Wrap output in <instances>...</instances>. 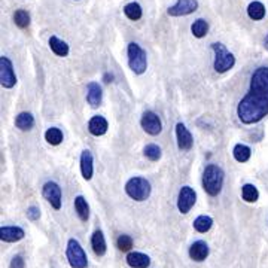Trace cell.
Returning <instances> with one entry per match:
<instances>
[{"label": "cell", "mask_w": 268, "mask_h": 268, "mask_svg": "<svg viewBox=\"0 0 268 268\" xmlns=\"http://www.w3.org/2000/svg\"><path fill=\"white\" fill-rule=\"evenodd\" d=\"M268 115V67H258L251 78V88L237 106L238 119L251 126Z\"/></svg>", "instance_id": "cell-1"}, {"label": "cell", "mask_w": 268, "mask_h": 268, "mask_svg": "<svg viewBox=\"0 0 268 268\" xmlns=\"http://www.w3.org/2000/svg\"><path fill=\"white\" fill-rule=\"evenodd\" d=\"M223 170L216 164L205 166L203 173V188L210 197H216L221 194L223 187Z\"/></svg>", "instance_id": "cell-2"}, {"label": "cell", "mask_w": 268, "mask_h": 268, "mask_svg": "<svg viewBox=\"0 0 268 268\" xmlns=\"http://www.w3.org/2000/svg\"><path fill=\"white\" fill-rule=\"evenodd\" d=\"M151 183L145 177H131L126 183V192L134 201H146L151 195Z\"/></svg>", "instance_id": "cell-3"}, {"label": "cell", "mask_w": 268, "mask_h": 268, "mask_svg": "<svg viewBox=\"0 0 268 268\" xmlns=\"http://www.w3.org/2000/svg\"><path fill=\"white\" fill-rule=\"evenodd\" d=\"M212 49L215 52V61H213V69L218 73H225L236 64V57L226 49V47L221 42L212 44Z\"/></svg>", "instance_id": "cell-4"}, {"label": "cell", "mask_w": 268, "mask_h": 268, "mask_svg": "<svg viewBox=\"0 0 268 268\" xmlns=\"http://www.w3.org/2000/svg\"><path fill=\"white\" fill-rule=\"evenodd\" d=\"M128 66L136 75H143L148 69V57L146 51L143 49L139 44L131 42L128 45Z\"/></svg>", "instance_id": "cell-5"}, {"label": "cell", "mask_w": 268, "mask_h": 268, "mask_svg": "<svg viewBox=\"0 0 268 268\" xmlns=\"http://www.w3.org/2000/svg\"><path fill=\"white\" fill-rule=\"evenodd\" d=\"M67 261L72 268H87L88 267V258L85 251L82 249L80 243L76 238H70L67 241Z\"/></svg>", "instance_id": "cell-6"}, {"label": "cell", "mask_w": 268, "mask_h": 268, "mask_svg": "<svg viewBox=\"0 0 268 268\" xmlns=\"http://www.w3.org/2000/svg\"><path fill=\"white\" fill-rule=\"evenodd\" d=\"M42 195L48 203H51V205L55 210L61 209V204H63V192H61V188L57 182H52V180L47 182L42 188Z\"/></svg>", "instance_id": "cell-7"}, {"label": "cell", "mask_w": 268, "mask_h": 268, "mask_svg": "<svg viewBox=\"0 0 268 268\" xmlns=\"http://www.w3.org/2000/svg\"><path fill=\"white\" fill-rule=\"evenodd\" d=\"M0 84L3 88H12L16 84V76L12 61L8 57H0Z\"/></svg>", "instance_id": "cell-8"}, {"label": "cell", "mask_w": 268, "mask_h": 268, "mask_svg": "<svg viewBox=\"0 0 268 268\" xmlns=\"http://www.w3.org/2000/svg\"><path fill=\"white\" fill-rule=\"evenodd\" d=\"M140 126H142L143 130H145V133H148L149 136H158L162 131L161 118L152 110H146L145 113L142 115Z\"/></svg>", "instance_id": "cell-9"}, {"label": "cell", "mask_w": 268, "mask_h": 268, "mask_svg": "<svg viewBox=\"0 0 268 268\" xmlns=\"http://www.w3.org/2000/svg\"><path fill=\"white\" fill-rule=\"evenodd\" d=\"M197 201V194L191 187H182L177 195V209L182 215H187L191 212L194 204Z\"/></svg>", "instance_id": "cell-10"}, {"label": "cell", "mask_w": 268, "mask_h": 268, "mask_svg": "<svg viewBox=\"0 0 268 268\" xmlns=\"http://www.w3.org/2000/svg\"><path fill=\"white\" fill-rule=\"evenodd\" d=\"M198 9V2L197 0H177L176 5L170 6L167 14L170 16H185L195 12Z\"/></svg>", "instance_id": "cell-11"}, {"label": "cell", "mask_w": 268, "mask_h": 268, "mask_svg": "<svg viewBox=\"0 0 268 268\" xmlns=\"http://www.w3.org/2000/svg\"><path fill=\"white\" fill-rule=\"evenodd\" d=\"M176 139H177V148L180 151H189L194 146V137L191 131L185 127V124H176Z\"/></svg>", "instance_id": "cell-12"}, {"label": "cell", "mask_w": 268, "mask_h": 268, "mask_svg": "<svg viewBox=\"0 0 268 268\" xmlns=\"http://www.w3.org/2000/svg\"><path fill=\"white\" fill-rule=\"evenodd\" d=\"M26 236L24 230L19 226H2L0 228V240L6 243H16L19 240H23Z\"/></svg>", "instance_id": "cell-13"}, {"label": "cell", "mask_w": 268, "mask_h": 268, "mask_svg": "<svg viewBox=\"0 0 268 268\" xmlns=\"http://www.w3.org/2000/svg\"><path fill=\"white\" fill-rule=\"evenodd\" d=\"M108 128H109V122L105 116H100V115H95L90 119L88 122V131L98 137V136H105L108 133Z\"/></svg>", "instance_id": "cell-14"}, {"label": "cell", "mask_w": 268, "mask_h": 268, "mask_svg": "<svg viewBox=\"0 0 268 268\" xmlns=\"http://www.w3.org/2000/svg\"><path fill=\"white\" fill-rule=\"evenodd\" d=\"M80 173L82 177L85 180H91L93 179V173H94V158L91 151L85 149L80 154Z\"/></svg>", "instance_id": "cell-15"}, {"label": "cell", "mask_w": 268, "mask_h": 268, "mask_svg": "<svg viewBox=\"0 0 268 268\" xmlns=\"http://www.w3.org/2000/svg\"><path fill=\"white\" fill-rule=\"evenodd\" d=\"M209 252L210 251H209L207 243L203 241V240H198V241L192 243L191 247H189V256L195 262H203L205 258L209 256Z\"/></svg>", "instance_id": "cell-16"}, {"label": "cell", "mask_w": 268, "mask_h": 268, "mask_svg": "<svg viewBox=\"0 0 268 268\" xmlns=\"http://www.w3.org/2000/svg\"><path fill=\"white\" fill-rule=\"evenodd\" d=\"M103 100V91L97 82H90L87 85V101L91 108H98Z\"/></svg>", "instance_id": "cell-17"}, {"label": "cell", "mask_w": 268, "mask_h": 268, "mask_svg": "<svg viewBox=\"0 0 268 268\" xmlns=\"http://www.w3.org/2000/svg\"><path fill=\"white\" fill-rule=\"evenodd\" d=\"M127 264L131 268H148L151 265V258L142 252H130L127 255Z\"/></svg>", "instance_id": "cell-18"}, {"label": "cell", "mask_w": 268, "mask_h": 268, "mask_svg": "<svg viewBox=\"0 0 268 268\" xmlns=\"http://www.w3.org/2000/svg\"><path fill=\"white\" fill-rule=\"evenodd\" d=\"M91 247H93V251L97 256H103L106 253V251H108L106 240H105V236H103V233L100 230L94 231V234L91 237Z\"/></svg>", "instance_id": "cell-19"}, {"label": "cell", "mask_w": 268, "mask_h": 268, "mask_svg": "<svg viewBox=\"0 0 268 268\" xmlns=\"http://www.w3.org/2000/svg\"><path fill=\"white\" fill-rule=\"evenodd\" d=\"M15 126L21 131H29L34 126V116L30 112H21L15 118Z\"/></svg>", "instance_id": "cell-20"}, {"label": "cell", "mask_w": 268, "mask_h": 268, "mask_svg": "<svg viewBox=\"0 0 268 268\" xmlns=\"http://www.w3.org/2000/svg\"><path fill=\"white\" fill-rule=\"evenodd\" d=\"M75 210L79 216V219L82 222H87L88 218H90V205L87 203V200L82 197V195H78L75 198Z\"/></svg>", "instance_id": "cell-21"}, {"label": "cell", "mask_w": 268, "mask_h": 268, "mask_svg": "<svg viewBox=\"0 0 268 268\" xmlns=\"http://www.w3.org/2000/svg\"><path fill=\"white\" fill-rule=\"evenodd\" d=\"M49 48L58 57H67V54H69V45L64 42V40L58 39L57 36L49 37Z\"/></svg>", "instance_id": "cell-22"}, {"label": "cell", "mask_w": 268, "mask_h": 268, "mask_svg": "<svg viewBox=\"0 0 268 268\" xmlns=\"http://www.w3.org/2000/svg\"><path fill=\"white\" fill-rule=\"evenodd\" d=\"M233 155H234V159L236 161H238V162H247V161L251 159V157H252V151H251L249 146L238 143V145H236L234 149H233Z\"/></svg>", "instance_id": "cell-23"}, {"label": "cell", "mask_w": 268, "mask_h": 268, "mask_svg": "<svg viewBox=\"0 0 268 268\" xmlns=\"http://www.w3.org/2000/svg\"><path fill=\"white\" fill-rule=\"evenodd\" d=\"M212 225H213V219L210 216H205V215H201L198 216L195 221H194V230L204 234V233H207L210 231L212 228Z\"/></svg>", "instance_id": "cell-24"}, {"label": "cell", "mask_w": 268, "mask_h": 268, "mask_svg": "<svg viewBox=\"0 0 268 268\" xmlns=\"http://www.w3.org/2000/svg\"><path fill=\"white\" fill-rule=\"evenodd\" d=\"M247 15H249V18L253 19V21H259V19L265 16V6L261 2H252L247 6Z\"/></svg>", "instance_id": "cell-25"}, {"label": "cell", "mask_w": 268, "mask_h": 268, "mask_svg": "<svg viewBox=\"0 0 268 268\" xmlns=\"http://www.w3.org/2000/svg\"><path fill=\"white\" fill-rule=\"evenodd\" d=\"M241 197L246 203H255L259 198V192H258L255 185L246 183V185H243V188H241Z\"/></svg>", "instance_id": "cell-26"}, {"label": "cell", "mask_w": 268, "mask_h": 268, "mask_svg": "<svg viewBox=\"0 0 268 268\" xmlns=\"http://www.w3.org/2000/svg\"><path fill=\"white\" fill-rule=\"evenodd\" d=\"M191 32H192V34L195 37L201 39V37H204L205 34H207V32H209V23L205 21V19H203V18H198V19H195L194 24L191 26Z\"/></svg>", "instance_id": "cell-27"}, {"label": "cell", "mask_w": 268, "mask_h": 268, "mask_svg": "<svg viewBox=\"0 0 268 268\" xmlns=\"http://www.w3.org/2000/svg\"><path fill=\"white\" fill-rule=\"evenodd\" d=\"M45 140L52 146H58L61 142H63V131L57 127H51L45 133Z\"/></svg>", "instance_id": "cell-28"}, {"label": "cell", "mask_w": 268, "mask_h": 268, "mask_svg": "<svg viewBox=\"0 0 268 268\" xmlns=\"http://www.w3.org/2000/svg\"><path fill=\"white\" fill-rule=\"evenodd\" d=\"M124 14H126V16L128 19H131V21H137V19L142 18V6L136 2H131V3L126 5V8H124Z\"/></svg>", "instance_id": "cell-29"}, {"label": "cell", "mask_w": 268, "mask_h": 268, "mask_svg": "<svg viewBox=\"0 0 268 268\" xmlns=\"http://www.w3.org/2000/svg\"><path fill=\"white\" fill-rule=\"evenodd\" d=\"M14 21L19 29H27L30 26V14L24 9H18L14 14Z\"/></svg>", "instance_id": "cell-30"}, {"label": "cell", "mask_w": 268, "mask_h": 268, "mask_svg": "<svg viewBox=\"0 0 268 268\" xmlns=\"http://www.w3.org/2000/svg\"><path fill=\"white\" fill-rule=\"evenodd\" d=\"M143 155H145L149 161H158L162 154H161V148L158 145L151 143V145H148L145 149H143Z\"/></svg>", "instance_id": "cell-31"}, {"label": "cell", "mask_w": 268, "mask_h": 268, "mask_svg": "<svg viewBox=\"0 0 268 268\" xmlns=\"http://www.w3.org/2000/svg\"><path fill=\"white\" fill-rule=\"evenodd\" d=\"M133 244H134L133 238H131L130 236H127V234L119 236L118 240H116V247H118V249H119L121 252H130L131 247H133Z\"/></svg>", "instance_id": "cell-32"}, {"label": "cell", "mask_w": 268, "mask_h": 268, "mask_svg": "<svg viewBox=\"0 0 268 268\" xmlns=\"http://www.w3.org/2000/svg\"><path fill=\"white\" fill-rule=\"evenodd\" d=\"M27 218L30 221H37L40 218V210L39 207H36V205H30V207L27 209Z\"/></svg>", "instance_id": "cell-33"}, {"label": "cell", "mask_w": 268, "mask_h": 268, "mask_svg": "<svg viewBox=\"0 0 268 268\" xmlns=\"http://www.w3.org/2000/svg\"><path fill=\"white\" fill-rule=\"evenodd\" d=\"M26 267V261L21 255H16L12 258L11 261V268H24Z\"/></svg>", "instance_id": "cell-34"}, {"label": "cell", "mask_w": 268, "mask_h": 268, "mask_svg": "<svg viewBox=\"0 0 268 268\" xmlns=\"http://www.w3.org/2000/svg\"><path fill=\"white\" fill-rule=\"evenodd\" d=\"M103 79H105L106 84H109V82L113 80V75L112 73H105V76H103Z\"/></svg>", "instance_id": "cell-35"}, {"label": "cell", "mask_w": 268, "mask_h": 268, "mask_svg": "<svg viewBox=\"0 0 268 268\" xmlns=\"http://www.w3.org/2000/svg\"><path fill=\"white\" fill-rule=\"evenodd\" d=\"M264 47H265V49L268 51V34L265 36V40H264Z\"/></svg>", "instance_id": "cell-36"}]
</instances>
